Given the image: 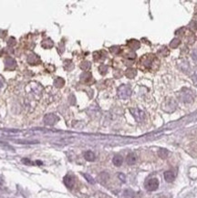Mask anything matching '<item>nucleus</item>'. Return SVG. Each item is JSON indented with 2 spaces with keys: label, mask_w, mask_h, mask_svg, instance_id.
I'll return each instance as SVG.
<instances>
[{
  "label": "nucleus",
  "mask_w": 197,
  "mask_h": 198,
  "mask_svg": "<svg viewBox=\"0 0 197 198\" xmlns=\"http://www.w3.org/2000/svg\"><path fill=\"white\" fill-rule=\"evenodd\" d=\"M140 63L141 66H143L147 70H155L157 69L154 67V65H155V63L159 64V60L153 54H146V55H143L140 58Z\"/></svg>",
  "instance_id": "nucleus-1"
},
{
  "label": "nucleus",
  "mask_w": 197,
  "mask_h": 198,
  "mask_svg": "<svg viewBox=\"0 0 197 198\" xmlns=\"http://www.w3.org/2000/svg\"><path fill=\"white\" fill-rule=\"evenodd\" d=\"M131 90L127 85H121L118 89V95L121 99H122V100L128 99L131 96Z\"/></svg>",
  "instance_id": "nucleus-2"
},
{
  "label": "nucleus",
  "mask_w": 197,
  "mask_h": 198,
  "mask_svg": "<svg viewBox=\"0 0 197 198\" xmlns=\"http://www.w3.org/2000/svg\"><path fill=\"white\" fill-rule=\"evenodd\" d=\"M159 187V181L156 178H151L145 183V188L148 191H155Z\"/></svg>",
  "instance_id": "nucleus-3"
},
{
  "label": "nucleus",
  "mask_w": 197,
  "mask_h": 198,
  "mask_svg": "<svg viewBox=\"0 0 197 198\" xmlns=\"http://www.w3.org/2000/svg\"><path fill=\"white\" fill-rule=\"evenodd\" d=\"M131 112L132 116L134 117V119L139 122H142L144 120V118H145L144 112L142 111L139 110V109H131Z\"/></svg>",
  "instance_id": "nucleus-4"
},
{
  "label": "nucleus",
  "mask_w": 197,
  "mask_h": 198,
  "mask_svg": "<svg viewBox=\"0 0 197 198\" xmlns=\"http://www.w3.org/2000/svg\"><path fill=\"white\" fill-rule=\"evenodd\" d=\"M58 117L54 114H47L44 118V122L47 125H53L56 123V122L58 121Z\"/></svg>",
  "instance_id": "nucleus-5"
},
{
  "label": "nucleus",
  "mask_w": 197,
  "mask_h": 198,
  "mask_svg": "<svg viewBox=\"0 0 197 198\" xmlns=\"http://www.w3.org/2000/svg\"><path fill=\"white\" fill-rule=\"evenodd\" d=\"M63 181H64L65 185H66L69 189L73 188V186H74V184H75V180H74V177H73L72 175L67 174V175L64 177Z\"/></svg>",
  "instance_id": "nucleus-6"
},
{
  "label": "nucleus",
  "mask_w": 197,
  "mask_h": 198,
  "mask_svg": "<svg viewBox=\"0 0 197 198\" xmlns=\"http://www.w3.org/2000/svg\"><path fill=\"white\" fill-rule=\"evenodd\" d=\"M164 179L168 182V183H172L174 181L175 179V174L172 171H167L164 173Z\"/></svg>",
  "instance_id": "nucleus-7"
},
{
  "label": "nucleus",
  "mask_w": 197,
  "mask_h": 198,
  "mask_svg": "<svg viewBox=\"0 0 197 198\" xmlns=\"http://www.w3.org/2000/svg\"><path fill=\"white\" fill-rule=\"evenodd\" d=\"M126 161H127V164H130V165H132V164H134L137 162V156H136V154H133V153H131V154H128V156H127V159H126Z\"/></svg>",
  "instance_id": "nucleus-8"
},
{
  "label": "nucleus",
  "mask_w": 197,
  "mask_h": 198,
  "mask_svg": "<svg viewBox=\"0 0 197 198\" xmlns=\"http://www.w3.org/2000/svg\"><path fill=\"white\" fill-rule=\"evenodd\" d=\"M128 46L133 49V50H135V49H138L140 47V42L138 40H135V39H132V40H130L128 42Z\"/></svg>",
  "instance_id": "nucleus-9"
},
{
  "label": "nucleus",
  "mask_w": 197,
  "mask_h": 198,
  "mask_svg": "<svg viewBox=\"0 0 197 198\" xmlns=\"http://www.w3.org/2000/svg\"><path fill=\"white\" fill-rule=\"evenodd\" d=\"M5 62H6V68L7 69H13V68L16 67V61L11 58H8Z\"/></svg>",
  "instance_id": "nucleus-10"
},
{
  "label": "nucleus",
  "mask_w": 197,
  "mask_h": 198,
  "mask_svg": "<svg viewBox=\"0 0 197 198\" xmlns=\"http://www.w3.org/2000/svg\"><path fill=\"white\" fill-rule=\"evenodd\" d=\"M112 162H113L114 165H116V166H121V165L122 164V163H123V158H122V156H121V155H115V156L113 157Z\"/></svg>",
  "instance_id": "nucleus-11"
},
{
  "label": "nucleus",
  "mask_w": 197,
  "mask_h": 198,
  "mask_svg": "<svg viewBox=\"0 0 197 198\" xmlns=\"http://www.w3.org/2000/svg\"><path fill=\"white\" fill-rule=\"evenodd\" d=\"M137 75V71L133 69H128L125 71V76L129 79H133Z\"/></svg>",
  "instance_id": "nucleus-12"
},
{
  "label": "nucleus",
  "mask_w": 197,
  "mask_h": 198,
  "mask_svg": "<svg viewBox=\"0 0 197 198\" xmlns=\"http://www.w3.org/2000/svg\"><path fill=\"white\" fill-rule=\"evenodd\" d=\"M84 158L89 162H92L95 160V154L91 151H88L84 154Z\"/></svg>",
  "instance_id": "nucleus-13"
},
{
  "label": "nucleus",
  "mask_w": 197,
  "mask_h": 198,
  "mask_svg": "<svg viewBox=\"0 0 197 198\" xmlns=\"http://www.w3.org/2000/svg\"><path fill=\"white\" fill-rule=\"evenodd\" d=\"M42 47H45V48H49V47H53V42L51 39H49V38H47L45 39L43 42H42Z\"/></svg>",
  "instance_id": "nucleus-14"
},
{
  "label": "nucleus",
  "mask_w": 197,
  "mask_h": 198,
  "mask_svg": "<svg viewBox=\"0 0 197 198\" xmlns=\"http://www.w3.org/2000/svg\"><path fill=\"white\" fill-rule=\"evenodd\" d=\"M123 195H124L125 198H134L135 193H134L132 190H131V189H127V190L124 191Z\"/></svg>",
  "instance_id": "nucleus-15"
},
{
  "label": "nucleus",
  "mask_w": 197,
  "mask_h": 198,
  "mask_svg": "<svg viewBox=\"0 0 197 198\" xmlns=\"http://www.w3.org/2000/svg\"><path fill=\"white\" fill-rule=\"evenodd\" d=\"M169 154V152L166 149H160L158 152V155L162 158V159H166L167 156Z\"/></svg>",
  "instance_id": "nucleus-16"
},
{
  "label": "nucleus",
  "mask_w": 197,
  "mask_h": 198,
  "mask_svg": "<svg viewBox=\"0 0 197 198\" xmlns=\"http://www.w3.org/2000/svg\"><path fill=\"white\" fill-rule=\"evenodd\" d=\"M180 43H181V41H180L179 38H173V39L171 41V43H170V47H171L172 48H176V47L180 45Z\"/></svg>",
  "instance_id": "nucleus-17"
},
{
  "label": "nucleus",
  "mask_w": 197,
  "mask_h": 198,
  "mask_svg": "<svg viewBox=\"0 0 197 198\" xmlns=\"http://www.w3.org/2000/svg\"><path fill=\"white\" fill-rule=\"evenodd\" d=\"M64 83H65V81H64V80L61 79V78H58V79L55 80V82H54L55 86L58 87V88H61V87L64 85Z\"/></svg>",
  "instance_id": "nucleus-18"
},
{
  "label": "nucleus",
  "mask_w": 197,
  "mask_h": 198,
  "mask_svg": "<svg viewBox=\"0 0 197 198\" xmlns=\"http://www.w3.org/2000/svg\"><path fill=\"white\" fill-rule=\"evenodd\" d=\"M90 68V63L88 61H84L80 64V69L83 70H88Z\"/></svg>",
  "instance_id": "nucleus-19"
},
{
  "label": "nucleus",
  "mask_w": 197,
  "mask_h": 198,
  "mask_svg": "<svg viewBox=\"0 0 197 198\" xmlns=\"http://www.w3.org/2000/svg\"><path fill=\"white\" fill-rule=\"evenodd\" d=\"M158 54H162L163 57H166V56L169 54V50H168V49L164 47L161 48L160 50L158 51Z\"/></svg>",
  "instance_id": "nucleus-20"
},
{
  "label": "nucleus",
  "mask_w": 197,
  "mask_h": 198,
  "mask_svg": "<svg viewBox=\"0 0 197 198\" xmlns=\"http://www.w3.org/2000/svg\"><path fill=\"white\" fill-rule=\"evenodd\" d=\"M83 176L86 178V180L89 183H95V181H94V179L89 175V174H83Z\"/></svg>",
  "instance_id": "nucleus-21"
},
{
  "label": "nucleus",
  "mask_w": 197,
  "mask_h": 198,
  "mask_svg": "<svg viewBox=\"0 0 197 198\" xmlns=\"http://www.w3.org/2000/svg\"><path fill=\"white\" fill-rule=\"evenodd\" d=\"M111 51L112 53L118 54L119 52H121V48H120V47H117V46L111 47Z\"/></svg>",
  "instance_id": "nucleus-22"
},
{
  "label": "nucleus",
  "mask_w": 197,
  "mask_h": 198,
  "mask_svg": "<svg viewBox=\"0 0 197 198\" xmlns=\"http://www.w3.org/2000/svg\"><path fill=\"white\" fill-rule=\"evenodd\" d=\"M107 70H108V68H107V66H105V65H102V66L100 67V71H101V73L103 74V75L107 72Z\"/></svg>",
  "instance_id": "nucleus-23"
},
{
  "label": "nucleus",
  "mask_w": 197,
  "mask_h": 198,
  "mask_svg": "<svg viewBox=\"0 0 197 198\" xmlns=\"http://www.w3.org/2000/svg\"><path fill=\"white\" fill-rule=\"evenodd\" d=\"M190 28H191V29H192V30H195V29H197V23L195 22V21H192L191 22V24H190Z\"/></svg>",
  "instance_id": "nucleus-24"
},
{
  "label": "nucleus",
  "mask_w": 197,
  "mask_h": 198,
  "mask_svg": "<svg viewBox=\"0 0 197 198\" xmlns=\"http://www.w3.org/2000/svg\"><path fill=\"white\" fill-rule=\"evenodd\" d=\"M192 81H193L194 85L197 86V71H195V73L192 75Z\"/></svg>",
  "instance_id": "nucleus-25"
},
{
  "label": "nucleus",
  "mask_w": 197,
  "mask_h": 198,
  "mask_svg": "<svg viewBox=\"0 0 197 198\" xmlns=\"http://www.w3.org/2000/svg\"><path fill=\"white\" fill-rule=\"evenodd\" d=\"M192 59H193L195 61H197V49H194L193 52H192Z\"/></svg>",
  "instance_id": "nucleus-26"
},
{
  "label": "nucleus",
  "mask_w": 197,
  "mask_h": 198,
  "mask_svg": "<svg viewBox=\"0 0 197 198\" xmlns=\"http://www.w3.org/2000/svg\"><path fill=\"white\" fill-rule=\"evenodd\" d=\"M119 178L122 181V182H125V175L123 174H119Z\"/></svg>",
  "instance_id": "nucleus-27"
},
{
  "label": "nucleus",
  "mask_w": 197,
  "mask_h": 198,
  "mask_svg": "<svg viewBox=\"0 0 197 198\" xmlns=\"http://www.w3.org/2000/svg\"><path fill=\"white\" fill-rule=\"evenodd\" d=\"M23 163H25L26 164H32V163H31L28 159H23Z\"/></svg>",
  "instance_id": "nucleus-28"
}]
</instances>
